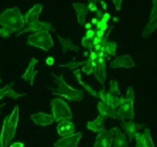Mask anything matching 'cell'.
<instances>
[{
    "mask_svg": "<svg viewBox=\"0 0 157 147\" xmlns=\"http://www.w3.org/2000/svg\"><path fill=\"white\" fill-rule=\"evenodd\" d=\"M0 26L9 27V28L14 30V31H21L26 26L24 23V16L18 7H10L0 14Z\"/></svg>",
    "mask_w": 157,
    "mask_h": 147,
    "instance_id": "cell-1",
    "label": "cell"
},
{
    "mask_svg": "<svg viewBox=\"0 0 157 147\" xmlns=\"http://www.w3.org/2000/svg\"><path fill=\"white\" fill-rule=\"evenodd\" d=\"M54 77V81L57 84L54 89H51L55 95H61L64 98L70 100H82L84 99V91H79V89H75L74 86L68 85L64 81V75H52Z\"/></svg>",
    "mask_w": 157,
    "mask_h": 147,
    "instance_id": "cell-2",
    "label": "cell"
},
{
    "mask_svg": "<svg viewBox=\"0 0 157 147\" xmlns=\"http://www.w3.org/2000/svg\"><path fill=\"white\" fill-rule=\"evenodd\" d=\"M135 91L132 86L128 88V93L126 96L122 98V102L119 107L116 109L117 116L121 120H132L135 119Z\"/></svg>",
    "mask_w": 157,
    "mask_h": 147,
    "instance_id": "cell-3",
    "label": "cell"
},
{
    "mask_svg": "<svg viewBox=\"0 0 157 147\" xmlns=\"http://www.w3.org/2000/svg\"><path fill=\"white\" fill-rule=\"evenodd\" d=\"M51 110H52V118L54 122H62V120H71L72 119V112L71 107L68 106V103L65 100H62L61 98H54L51 100Z\"/></svg>",
    "mask_w": 157,
    "mask_h": 147,
    "instance_id": "cell-4",
    "label": "cell"
},
{
    "mask_svg": "<svg viewBox=\"0 0 157 147\" xmlns=\"http://www.w3.org/2000/svg\"><path fill=\"white\" fill-rule=\"evenodd\" d=\"M27 44L41 48L44 51H50L52 45H54V40L51 37V33H47V31H44V33H33L27 38Z\"/></svg>",
    "mask_w": 157,
    "mask_h": 147,
    "instance_id": "cell-5",
    "label": "cell"
},
{
    "mask_svg": "<svg viewBox=\"0 0 157 147\" xmlns=\"http://www.w3.org/2000/svg\"><path fill=\"white\" fill-rule=\"evenodd\" d=\"M44 31H47V33H51L54 31V27H52L51 23L48 21H36V23H31V24H27L24 26V28L21 31H18V36H21L23 33H44Z\"/></svg>",
    "mask_w": 157,
    "mask_h": 147,
    "instance_id": "cell-6",
    "label": "cell"
},
{
    "mask_svg": "<svg viewBox=\"0 0 157 147\" xmlns=\"http://www.w3.org/2000/svg\"><path fill=\"white\" fill-rule=\"evenodd\" d=\"M121 127L124 132V134L128 136V140H133L136 136V133L139 132V130L146 129L147 125L146 123H136V122H133V119H132V120H122Z\"/></svg>",
    "mask_w": 157,
    "mask_h": 147,
    "instance_id": "cell-7",
    "label": "cell"
},
{
    "mask_svg": "<svg viewBox=\"0 0 157 147\" xmlns=\"http://www.w3.org/2000/svg\"><path fill=\"white\" fill-rule=\"evenodd\" d=\"M6 123V129H7V136L10 139V141L13 140V137L16 136L17 132V125H18V106H16L14 109L11 110V113L9 115L7 118L4 119Z\"/></svg>",
    "mask_w": 157,
    "mask_h": 147,
    "instance_id": "cell-8",
    "label": "cell"
},
{
    "mask_svg": "<svg viewBox=\"0 0 157 147\" xmlns=\"http://www.w3.org/2000/svg\"><path fill=\"white\" fill-rule=\"evenodd\" d=\"M115 129H108V130H103L96 136L95 139V144L94 147H112V143H113V136H115Z\"/></svg>",
    "mask_w": 157,
    "mask_h": 147,
    "instance_id": "cell-9",
    "label": "cell"
},
{
    "mask_svg": "<svg viewBox=\"0 0 157 147\" xmlns=\"http://www.w3.org/2000/svg\"><path fill=\"white\" fill-rule=\"evenodd\" d=\"M81 137H82V133L81 132L71 133L68 136H64L59 140H57L54 143V147H78Z\"/></svg>",
    "mask_w": 157,
    "mask_h": 147,
    "instance_id": "cell-10",
    "label": "cell"
},
{
    "mask_svg": "<svg viewBox=\"0 0 157 147\" xmlns=\"http://www.w3.org/2000/svg\"><path fill=\"white\" fill-rule=\"evenodd\" d=\"M156 30H157V0H153V7H151V13H150V17H149V23H147L144 30H143L142 37L146 38L151 33H154Z\"/></svg>",
    "mask_w": 157,
    "mask_h": 147,
    "instance_id": "cell-11",
    "label": "cell"
},
{
    "mask_svg": "<svg viewBox=\"0 0 157 147\" xmlns=\"http://www.w3.org/2000/svg\"><path fill=\"white\" fill-rule=\"evenodd\" d=\"M110 66L113 70H117V68H133L135 61L132 59L130 55H121V57H115L110 61Z\"/></svg>",
    "mask_w": 157,
    "mask_h": 147,
    "instance_id": "cell-12",
    "label": "cell"
},
{
    "mask_svg": "<svg viewBox=\"0 0 157 147\" xmlns=\"http://www.w3.org/2000/svg\"><path fill=\"white\" fill-rule=\"evenodd\" d=\"M74 10L77 13V21L79 26H85V23H86V17H88V13H89V9H88V4L85 3H75L72 4Z\"/></svg>",
    "mask_w": 157,
    "mask_h": 147,
    "instance_id": "cell-13",
    "label": "cell"
},
{
    "mask_svg": "<svg viewBox=\"0 0 157 147\" xmlns=\"http://www.w3.org/2000/svg\"><path fill=\"white\" fill-rule=\"evenodd\" d=\"M92 75L96 78V81L102 84V86L105 85V82H106V58L99 57L98 66L94 70V74H92Z\"/></svg>",
    "mask_w": 157,
    "mask_h": 147,
    "instance_id": "cell-14",
    "label": "cell"
},
{
    "mask_svg": "<svg viewBox=\"0 0 157 147\" xmlns=\"http://www.w3.org/2000/svg\"><path fill=\"white\" fill-rule=\"evenodd\" d=\"M31 120L38 126H50L54 123L52 115H48L45 112H37V113L31 115Z\"/></svg>",
    "mask_w": 157,
    "mask_h": 147,
    "instance_id": "cell-15",
    "label": "cell"
},
{
    "mask_svg": "<svg viewBox=\"0 0 157 147\" xmlns=\"http://www.w3.org/2000/svg\"><path fill=\"white\" fill-rule=\"evenodd\" d=\"M98 110H99V115H101V116H103V118L119 119L116 109L110 107L109 105H108V102H105V100H99V103H98Z\"/></svg>",
    "mask_w": 157,
    "mask_h": 147,
    "instance_id": "cell-16",
    "label": "cell"
},
{
    "mask_svg": "<svg viewBox=\"0 0 157 147\" xmlns=\"http://www.w3.org/2000/svg\"><path fill=\"white\" fill-rule=\"evenodd\" d=\"M43 11V4H36L34 7H31L27 14L24 16V23L27 24H31V23H36L38 21V17H40V13Z\"/></svg>",
    "mask_w": 157,
    "mask_h": 147,
    "instance_id": "cell-17",
    "label": "cell"
},
{
    "mask_svg": "<svg viewBox=\"0 0 157 147\" xmlns=\"http://www.w3.org/2000/svg\"><path fill=\"white\" fill-rule=\"evenodd\" d=\"M75 130V125H74L72 120H62V122H58V126H57V132L61 137L64 136H68L71 133H74Z\"/></svg>",
    "mask_w": 157,
    "mask_h": 147,
    "instance_id": "cell-18",
    "label": "cell"
},
{
    "mask_svg": "<svg viewBox=\"0 0 157 147\" xmlns=\"http://www.w3.org/2000/svg\"><path fill=\"white\" fill-rule=\"evenodd\" d=\"M113 147H129L128 136L124 134L122 129H115V136H113Z\"/></svg>",
    "mask_w": 157,
    "mask_h": 147,
    "instance_id": "cell-19",
    "label": "cell"
},
{
    "mask_svg": "<svg viewBox=\"0 0 157 147\" xmlns=\"http://www.w3.org/2000/svg\"><path fill=\"white\" fill-rule=\"evenodd\" d=\"M37 62H38V61H37L36 58H33L31 61H30V64H29V66H27L26 72L23 74V79H24V81H27L30 85L34 84V77H36V74H37V71H36Z\"/></svg>",
    "mask_w": 157,
    "mask_h": 147,
    "instance_id": "cell-20",
    "label": "cell"
},
{
    "mask_svg": "<svg viewBox=\"0 0 157 147\" xmlns=\"http://www.w3.org/2000/svg\"><path fill=\"white\" fill-rule=\"evenodd\" d=\"M86 127L89 129V130H92V132H96V133L103 132V130H105V118L99 115L95 120H89V122H88Z\"/></svg>",
    "mask_w": 157,
    "mask_h": 147,
    "instance_id": "cell-21",
    "label": "cell"
},
{
    "mask_svg": "<svg viewBox=\"0 0 157 147\" xmlns=\"http://www.w3.org/2000/svg\"><path fill=\"white\" fill-rule=\"evenodd\" d=\"M58 41H59V44H61L62 52H70V51L78 52L79 51V47L74 44L71 40H67V38H64V37H58Z\"/></svg>",
    "mask_w": 157,
    "mask_h": 147,
    "instance_id": "cell-22",
    "label": "cell"
},
{
    "mask_svg": "<svg viewBox=\"0 0 157 147\" xmlns=\"http://www.w3.org/2000/svg\"><path fill=\"white\" fill-rule=\"evenodd\" d=\"M81 68H78V70H74V75H75V78H77V82H79L81 85H82V88L85 89L86 92H89L91 93V96H94V98H98V91H95V89L92 88L91 85L85 84L84 81H82V78H81Z\"/></svg>",
    "mask_w": 157,
    "mask_h": 147,
    "instance_id": "cell-23",
    "label": "cell"
},
{
    "mask_svg": "<svg viewBox=\"0 0 157 147\" xmlns=\"http://www.w3.org/2000/svg\"><path fill=\"white\" fill-rule=\"evenodd\" d=\"M103 51L106 54V61L110 58H115L116 57V51H117V44L115 41H106V44L103 45Z\"/></svg>",
    "mask_w": 157,
    "mask_h": 147,
    "instance_id": "cell-24",
    "label": "cell"
},
{
    "mask_svg": "<svg viewBox=\"0 0 157 147\" xmlns=\"http://www.w3.org/2000/svg\"><path fill=\"white\" fill-rule=\"evenodd\" d=\"M106 102L109 105L110 107H113V109H117L119 105L122 102V96L121 95H116L113 92H108V96H106Z\"/></svg>",
    "mask_w": 157,
    "mask_h": 147,
    "instance_id": "cell-25",
    "label": "cell"
},
{
    "mask_svg": "<svg viewBox=\"0 0 157 147\" xmlns=\"http://www.w3.org/2000/svg\"><path fill=\"white\" fill-rule=\"evenodd\" d=\"M86 64V59L85 61H71L68 64H61V68H68V70H78V68H82V66Z\"/></svg>",
    "mask_w": 157,
    "mask_h": 147,
    "instance_id": "cell-26",
    "label": "cell"
},
{
    "mask_svg": "<svg viewBox=\"0 0 157 147\" xmlns=\"http://www.w3.org/2000/svg\"><path fill=\"white\" fill-rule=\"evenodd\" d=\"M142 132H143V136H144L146 147H156L154 146V141H153V137H151V132H150V129L146 127V129H143Z\"/></svg>",
    "mask_w": 157,
    "mask_h": 147,
    "instance_id": "cell-27",
    "label": "cell"
},
{
    "mask_svg": "<svg viewBox=\"0 0 157 147\" xmlns=\"http://www.w3.org/2000/svg\"><path fill=\"white\" fill-rule=\"evenodd\" d=\"M94 70H95V66L92 65V59L88 58L86 59V64L81 68V72L85 74V75H91V74H94Z\"/></svg>",
    "mask_w": 157,
    "mask_h": 147,
    "instance_id": "cell-28",
    "label": "cell"
},
{
    "mask_svg": "<svg viewBox=\"0 0 157 147\" xmlns=\"http://www.w3.org/2000/svg\"><path fill=\"white\" fill-rule=\"evenodd\" d=\"M135 140H136V147H146V141H144V136H143L142 130L136 133Z\"/></svg>",
    "mask_w": 157,
    "mask_h": 147,
    "instance_id": "cell-29",
    "label": "cell"
},
{
    "mask_svg": "<svg viewBox=\"0 0 157 147\" xmlns=\"http://www.w3.org/2000/svg\"><path fill=\"white\" fill-rule=\"evenodd\" d=\"M95 28L96 30H102V31H108V30H109V23L105 21V20H102V18H99L98 23L95 24Z\"/></svg>",
    "mask_w": 157,
    "mask_h": 147,
    "instance_id": "cell-30",
    "label": "cell"
},
{
    "mask_svg": "<svg viewBox=\"0 0 157 147\" xmlns=\"http://www.w3.org/2000/svg\"><path fill=\"white\" fill-rule=\"evenodd\" d=\"M13 33H14V30L9 28V27H0V37L2 38H9Z\"/></svg>",
    "mask_w": 157,
    "mask_h": 147,
    "instance_id": "cell-31",
    "label": "cell"
},
{
    "mask_svg": "<svg viewBox=\"0 0 157 147\" xmlns=\"http://www.w3.org/2000/svg\"><path fill=\"white\" fill-rule=\"evenodd\" d=\"M109 92H113L116 95H121V91H119V84H117L116 79H112L109 82Z\"/></svg>",
    "mask_w": 157,
    "mask_h": 147,
    "instance_id": "cell-32",
    "label": "cell"
},
{
    "mask_svg": "<svg viewBox=\"0 0 157 147\" xmlns=\"http://www.w3.org/2000/svg\"><path fill=\"white\" fill-rule=\"evenodd\" d=\"M81 44H82V47H85L86 50H91L92 51V48H94V44H92V38H89V37L85 36L82 40H81Z\"/></svg>",
    "mask_w": 157,
    "mask_h": 147,
    "instance_id": "cell-33",
    "label": "cell"
},
{
    "mask_svg": "<svg viewBox=\"0 0 157 147\" xmlns=\"http://www.w3.org/2000/svg\"><path fill=\"white\" fill-rule=\"evenodd\" d=\"M23 93H18V92H16L14 89H13V86H11L10 89L7 91V95H6V98H10V99H18V98H21Z\"/></svg>",
    "mask_w": 157,
    "mask_h": 147,
    "instance_id": "cell-34",
    "label": "cell"
},
{
    "mask_svg": "<svg viewBox=\"0 0 157 147\" xmlns=\"http://www.w3.org/2000/svg\"><path fill=\"white\" fill-rule=\"evenodd\" d=\"M13 85H6V86H3V88L0 89V99H3V98H6V95H7V91L11 88Z\"/></svg>",
    "mask_w": 157,
    "mask_h": 147,
    "instance_id": "cell-35",
    "label": "cell"
},
{
    "mask_svg": "<svg viewBox=\"0 0 157 147\" xmlns=\"http://www.w3.org/2000/svg\"><path fill=\"white\" fill-rule=\"evenodd\" d=\"M106 96H108V92H106L105 88L102 86V89H101V91H98V98L101 100H105V102H106Z\"/></svg>",
    "mask_w": 157,
    "mask_h": 147,
    "instance_id": "cell-36",
    "label": "cell"
},
{
    "mask_svg": "<svg viewBox=\"0 0 157 147\" xmlns=\"http://www.w3.org/2000/svg\"><path fill=\"white\" fill-rule=\"evenodd\" d=\"M85 36L89 37V38H92V40H94V37L96 36V31H95L94 28H88V30H86V34H85Z\"/></svg>",
    "mask_w": 157,
    "mask_h": 147,
    "instance_id": "cell-37",
    "label": "cell"
},
{
    "mask_svg": "<svg viewBox=\"0 0 157 147\" xmlns=\"http://www.w3.org/2000/svg\"><path fill=\"white\" fill-rule=\"evenodd\" d=\"M88 9H89V11H98V6H96V3H88Z\"/></svg>",
    "mask_w": 157,
    "mask_h": 147,
    "instance_id": "cell-38",
    "label": "cell"
},
{
    "mask_svg": "<svg viewBox=\"0 0 157 147\" xmlns=\"http://www.w3.org/2000/svg\"><path fill=\"white\" fill-rule=\"evenodd\" d=\"M113 2V4H115V9L116 10H121V7H122V0H112Z\"/></svg>",
    "mask_w": 157,
    "mask_h": 147,
    "instance_id": "cell-39",
    "label": "cell"
},
{
    "mask_svg": "<svg viewBox=\"0 0 157 147\" xmlns=\"http://www.w3.org/2000/svg\"><path fill=\"white\" fill-rule=\"evenodd\" d=\"M89 59H92V61H96V59H98V52L92 50V51H91V55H89Z\"/></svg>",
    "mask_w": 157,
    "mask_h": 147,
    "instance_id": "cell-40",
    "label": "cell"
},
{
    "mask_svg": "<svg viewBox=\"0 0 157 147\" xmlns=\"http://www.w3.org/2000/svg\"><path fill=\"white\" fill-rule=\"evenodd\" d=\"M106 31H102V30H96V37H99V38H102V37H105Z\"/></svg>",
    "mask_w": 157,
    "mask_h": 147,
    "instance_id": "cell-41",
    "label": "cell"
},
{
    "mask_svg": "<svg viewBox=\"0 0 157 147\" xmlns=\"http://www.w3.org/2000/svg\"><path fill=\"white\" fill-rule=\"evenodd\" d=\"M102 20L109 21V20H110V14H109V13H103V14H102Z\"/></svg>",
    "mask_w": 157,
    "mask_h": 147,
    "instance_id": "cell-42",
    "label": "cell"
},
{
    "mask_svg": "<svg viewBox=\"0 0 157 147\" xmlns=\"http://www.w3.org/2000/svg\"><path fill=\"white\" fill-rule=\"evenodd\" d=\"M45 64H47V65H52V64H54V58H52V57H50V58H47V61H45Z\"/></svg>",
    "mask_w": 157,
    "mask_h": 147,
    "instance_id": "cell-43",
    "label": "cell"
},
{
    "mask_svg": "<svg viewBox=\"0 0 157 147\" xmlns=\"http://www.w3.org/2000/svg\"><path fill=\"white\" fill-rule=\"evenodd\" d=\"M11 147H24V143H11Z\"/></svg>",
    "mask_w": 157,
    "mask_h": 147,
    "instance_id": "cell-44",
    "label": "cell"
},
{
    "mask_svg": "<svg viewBox=\"0 0 157 147\" xmlns=\"http://www.w3.org/2000/svg\"><path fill=\"white\" fill-rule=\"evenodd\" d=\"M98 20H99L98 17H96V18H92V20H91V24H92V26H95L96 23H98Z\"/></svg>",
    "mask_w": 157,
    "mask_h": 147,
    "instance_id": "cell-45",
    "label": "cell"
},
{
    "mask_svg": "<svg viewBox=\"0 0 157 147\" xmlns=\"http://www.w3.org/2000/svg\"><path fill=\"white\" fill-rule=\"evenodd\" d=\"M102 14H103V13H102V11H96V16H98V18H102Z\"/></svg>",
    "mask_w": 157,
    "mask_h": 147,
    "instance_id": "cell-46",
    "label": "cell"
},
{
    "mask_svg": "<svg viewBox=\"0 0 157 147\" xmlns=\"http://www.w3.org/2000/svg\"><path fill=\"white\" fill-rule=\"evenodd\" d=\"M89 3H98V0H88Z\"/></svg>",
    "mask_w": 157,
    "mask_h": 147,
    "instance_id": "cell-47",
    "label": "cell"
},
{
    "mask_svg": "<svg viewBox=\"0 0 157 147\" xmlns=\"http://www.w3.org/2000/svg\"><path fill=\"white\" fill-rule=\"evenodd\" d=\"M4 105H6V103H3V105H2V106H0V107H3V106H4Z\"/></svg>",
    "mask_w": 157,
    "mask_h": 147,
    "instance_id": "cell-48",
    "label": "cell"
}]
</instances>
